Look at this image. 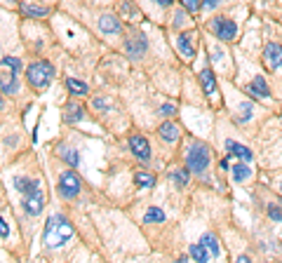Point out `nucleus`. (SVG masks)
Instances as JSON below:
<instances>
[{"mask_svg":"<svg viewBox=\"0 0 282 263\" xmlns=\"http://www.w3.org/2000/svg\"><path fill=\"white\" fill-rule=\"evenodd\" d=\"M70 237H73V226H70L69 218L59 216V214H54V216L47 218V223H45V233H43L45 247L57 249V247L66 245Z\"/></svg>","mask_w":282,"mask_h":263,"instance_id":"nucleus-1","label":"nucleus"},{"mask_svg":"<svg viewBox=\"0 0 282 263\" xmlns=\"http://www.w3.org/2000/svg\"><path fill=\"white\" fill-rule=\"evenodd\" d=\"M54 78V68L52 64H47V61H33V64H28L26 68V80L31 87L35 90H43L47 87Z\"/></svg>","mask_w":282,"mask_h":263,"instance_id":"nucleus-2","label":"nucleus"},{"mask_svg":"<svg viewBox=\"0 0 282 263\" xmlns=\"http://www.w3.org/2000/svg\"><path fill=\"white\" fill-rule=\"evenodd\" d=\"M186 167L193 174H205L210 167V148L205 144H193L186 153Z\"/></svg>","mask_w":282,"mask_h":263,"instance_id":"nucleus-3","label":"nucleus"},{"mask_svg":"<svg viewBox=\"0 0 282 263\" xmlns=\"http://www.w3.org/2000/svg\"><path fill=\"white\" fill-rule=\"evenodd\" d=\"M146 50H148V40L143 33L139 31H132L130 36L125 38V52L130 54V59H139V56L146 54Z\"/></svg>","mask_w":282,"mask_h":263,"instance_id":"nucleus-4","label":"nucleus"},{"mask_svg":"<svg viewBox=\"0 0 282 263\" xmlns=\"http://www.w3.org/2000/svg\"><path fill=\"white\" fill-rule=\"evenodd\" d=\"M80 188H82V183H80L75 172H64L62 176H59V195H62V198L73 200L80 193Z\"/></svg>","mask_w":282,"mask_h":263,"instance_id":"nucleus-5","label":"nucleus"},{"mask_svg":"<svg viewBox=\"0 0 282 263\" xmlns=\"http://www.w3.org/2000/svg\"><path fill=\"white\" fill-rule=\"evenodd\" d=\"M26 198H24V209H26V214L31 216H38L45 207V195H43V188H40V183H35L33 188L28 193H24Z\"/></svg>","mask_w":282,"mask_h":263,"instance_id":"nucleus-6","label":"nucleus"},{"mask_svg":"<svg viewBox=\"0 0 282 263\" xmlns=\"http://www.w3.org/2000/svg\"><path fill=\"white\" fill-rule=\"evenodd\" d=\"M210 28L214 31V36L221 38V40H233V38L238 36L235 21H230V19H226V17H214L210 21Z\"/></svg>","mask_w":282,"mask_h":263,"instance_id":"nucleus-7","label":"nucleus"},{"mask_svg":"<svg viewBox=\"0 0 282 263\" xmlns=\"http://www.w3.org/2000/svg\"><path fill=\"white\" fill-rule=\"evenodd\" d=\"M130 148H132V153L139 158V160H148L150 158V146H148V139L146 136H141V134H134L130 136Z\"/></svg>","mask_w":282,"mask_h":263,"instance_id":"nucleus-8","label":"nucleus"},{"mask_svg":"<svg viewBox=\"0 0 282 263\" xmlns=\"http://www.w3.org/2000/svg\"><path fill=\"white\" fill-rule=\"evenodd\" d=\"M264 61H266V66H268V68H280V66H282V45L273 43V45L266 47Z\"/></svg>","mask_w":282,"mask_h":263,"instance_id":"nucleus-9","label":"nucleus"},{"mask_svg":"<svg viewBox=\"0 0 282 263\" xmlns=\"http://www.w3.org/2000/svg\"><path fill=\"white\" fill-rule=\"evenodd\" d=\"M99 28L104 31V36H118V33L123 31L118 17H113V14H104V17L99 19Z\"/></svg>","mask_w":282,"mask_h":263,"instance_id":"nucleus-10","label":"nucleus"},{"mask_svg":"<svg viewBox=\"0 0 282 263\" xmlns=\"http://www.w3.org/2000/svg\"><path fill=\"white\" fill-rule=\"evenodd\" d=\"M200 82H203V90L207 97H214V94H216V78H214V73H212L210 66H205L203 71H200Z\"/></svg>","mask_w":282,"mask_h":263,"instance_id":"nucleus-11","label":"nucleus"},{"mask_svg":"<svg viewBox=\"0 0 282 263\" xmlns=\"http://www.w3.org/2000/svg\"><path fill=\"white\" fill-rule=\"evenodd\" d=\"M226 148H228V153H230V155L240 158L242 162H249V160H252V151H249L247 146L238 144V141H233V139H228V141H226Z\"/></svg>","mask_w":282,"mask_h":263,"instance_id":"nucleus-12","label":"nucleus"},{"mask_svg":"<svg viewBox=\"0 0 282 263\" xmlns=\"http://www.w3.org/2000/svg\"><path fill=\"white\" fill-rule=\"evenodd\" d=\"M176 47H179V52H181L186 59H193L195 50L191 47V33H179V36H176Z\"/></svg>","mask_w":282,"mask_h":263,"instance_id":"nucleus-13","label":"nucleus"},{"mask_svg":"<svg viewBox=\"0 0 282 263\" xmlns=\"http://www.w3.org/2000/svg\"><path fill=\"white\" fill-rule=\"evenodd\" d=\"M249 94H256V97L266 99V97H271V87L266 85V80L261 75H256L254 80H252V85H249Z\"/></svg>","mask_w":282,"mask_h":263,"instance_id":"nucleus-14","label":"nucleus"},{"mask_svg":"<svg viewBox=\"0 0 282 263\" xmlns=\"http://www.w3.org/2000/svg\"><path fill=\"white\" fill-rule=\"evenodd\" d=\"M188 254H191L193 261H210V259H212L210 249H207L203 242H193V245L188 247Z\"/></svg>","mask_w":282,"mask_h":263,"instance_id":"nucleus-15","label":"nucleus"},{"mask_svg":"<svg viewBox=\"0 0 282 263\" xmlns=\"http://www.w3.org/2000/svg\"><path fill=\"white\" fill-rule=\"evenodd\" d=\"M160 136H162L165 141H176V139L181 136V129H179V125H174V122H162V125H160Z\"/></svg>","mask_w":282,"mask_h":263,"instance_id":"nucleus-16","label":"nucleus"},{"mask_svg":"<svg viewBox=\"0 0 282 263\" xmlns=\"http://www.w3.org/2000/svg\"><path fill=\"white\" fill-rule=\"evenodd\" d=\"M66 87H69V92L73 94V97H85L89 92V87L85 85V82L75 80V78H66Z\"/></svg>","mask_w":282,"mask_h":263,"instance_id":"nucleus-17","label":"nucleus"},{"mask_svg":"<svg viewBox=\"0 0 282 263\" xmlns=\"http://www.w3.org/2000/svg\"><path fill=\"white\" fill-rule=\"evenodd\" d=\"M134 183H137L139 188H153V186H155V176L148 172H137L134 174Z\"/></svg>","mask_w":282,"mask_h":263,"instance_id":"nucleus-18","label":"nucleus"},{"mask_svg":"<svg viewBox=\"0 0 282 263\" xmlns=\"http://www.w3.org/2000/svg\"><path fill=\"white\" fill-rule=\"evenodd\" d=\"M21 14H24V17L40 19V17H47V9H45V7H35V5H28V2H24V5H21Z\"/></svg>","mask_w":282,"mask_h":263,"instance_id":"nucleus-19","label":"nucleus"},{"mask_svg":"<svg viewBox=\"0 0 282 263\" xmlns=\"http://www.w3.org/2000/svg\"><path fill=\"white\" fill-rule=\"evenodd\" d=\"M82 115H85L82 106H75V104L66 106V122H78V120H82Z\"/></svg>","mask_w":282,"mask_h":263,"instance_id":"nucleus-20","label":"nucleus"},{"mask_svg":"<svg viewBox=\"0 0 282 263\" xmlns=\"http://www.w3.org/2000/svg\"><path fill=\"white\" fill-rule=\"evenodd\" d=\"M249 176H252V169L242 162H235V167H233V179H235V181H247Z\"/></svg>","mask_w":282,"mask_h":263,"instance_id":"nucleus-21","label":"nucleus"},{"mask_svg":"<svg viewBox=\"0 0 282 263\" xmlns=\"http://www.w3.org/2000/svg\"><path fill=\"white\" fill-rule=\"evenodd\" d=\"M200 242H203V245L207 247V249H210V254H212V256H219V254H221L219 242H216V237H214V235H210V233H207V235L200 237Z\"/></svg>","mask_w":282,"mask_h":263,"instance_id":"nucleus-22","label":"nucleus"},{"mask_svg":"<svg viewBox=\"0 0 282 263\" xmlns=\"http://www.w3.org/2000/svg\"><path fill=\"white\" fill-rule=\"evenodd\" d=\"M143 221H146V223H162V221H165V211L158 207H150L148 211H146Z\"/></svg>","mask_w":282,"mask_h":263,"instance_id":"nucleus-23","label":"nucleus"},{"mask_svg":"<svg viewBox=\"0 0 282 263\" xmlns=\"http://www.w3.org/2000/svg\"><path fill=\"white\" fill-rule=\"evenodd\" d=\"M188 172H191V169H184V167H181V169H174V172H172V181H174L179 188L188 186Z\"/></svg>","mask_w":282,"mask_h":263,"instance_id":"nucleus-24","label":"nucleus"},{"mask_svg":"<svg viewBox=\"0 0 282 263\" xmlns=\"http://www.w3.org/2000/svg\"><path fill=\"white\" fill-rule=\"evenodd\" d=\"M59 155H62V160H66L69 167H78V164H80V158H78V153H75L73 148H64Z\"/></svg>","mask_w":282,"mask_h":263,"instance_id":"nucleus-25","label":"nucleus"},{"mask_svg":"<svg viewBox=\"0 0 282 263\" xmlns=\"http://www.w3.org/2000/svg\"><path fill=\"white\" fill-rule=\"evenodd\" d=\"M2 66H5V68H9L14 75H19V71H21V61H19V59H14V56H2Z\"/></svg>","mask_w":282,"mask_h":263,"instance_id":"nucleus-26","label":"nucleus"},{"mask_svg":"<svg viewBox=\"0 0 282 263\" xmlns=\"http://www.w3.org/2000/svg\"><path fill=\"white\" fill-rule=\"evenodd\" d=\"M179 2H181L188 12H198V9L203 7V0H179Z\"/></svg>","mask_w":282,"mask_h":263,"instance_id":"nucleus-27","label":"nucleus"},{"mask_svg":"<svg viewBox=\"0 0 282 263\" xmlns=\"http://www.w3.org/2000/svg\"><path fill=\"white\" fill-rule=\"evenodd\" d=\"M174 113H176L174 104H162V106H160V115H165V118H172Z\"/></svg>","mask_w":282,"mask_h":263,"instance_id":"nucleus-28","label":"nucleus"},{"mask_svg":"<svg viewBox=\"0 0 282 263\" xmlns=\"http://www.w3.org/2000/svg\"><path fill=\"white\" fill-rule=\"evenodd\" d=\"M120 7H123L125 12H127V14H130V17H132V19H137V17H139V12H137V9L132 7V2H130V0H123V2H120Z\"/></svg>","mask_w":282,"mask_h":263,"instance_id":"nucleus-29","label":"nucleus"},{"mask_svg":"<svg viewBox=\"0 0 282 263\" xmlns=\"http://www.w3.org/2000/svg\"><path fill=\"white\" fill-rule=\"evenodd\" d=\"M268 216L275 218V221H282V209L278 205H268Z\"/></svg>","mask_w":282,"mask_h":263,"instance_id":"nucleus-30","label":"nucleus"},{"mask_svg":"<svg viewBox=\"0 0 282 263\" xmlns=\"http://www.w3.org/2000/svg\"><path fill=\"white\" fill-rule=\"evenodd\" d=\"M0 235H2V240H7V235H9V230H7V221H5V218L0 221Z\"/></svg>","mask_w":282,"mask_h":263,"instance_id":"nucleus-31","label":"nucleus"},{"mask_svg":"<svg viewBox=\"0 0 282 263\" xmlns=\"http://www.w3.org/2000/svg\"><path fill=\"white\" fill-rule=\"evenodd\" d=\"M216 2H219V0H205L203 5L205 7H216Z\"/></svg>","mask_w":282,"mask_h":263,"instance_id":"nucleus-32","label":"nucleus"},{"mask_svg":"<svg viewBox=\"0 0 282 263\" xmlns=\"http://www.w3.org/2000/svg\"><path fill=\"white\" fill-rule=\"evenodd\" d=\"M155 2H158V5H162V7H167V5H172L174 0H155Z\"/></svg>","mask_w":282,"mask_h":263,"instance_id":"nucleus-33","label":"nucleus"},{"mask_svg":"<svg viewBox=\"0 0 282 263\" xmlns=\"http://www.w3.org/2000/svg\"><path fill=\"white\" fill-rule=\"evenodd\" d=\"M280 188H282V181H280Z\"/></svg>","mask_w":282,"mask_h":263,"instance_id":"nucleus-34","label":"nucleus"}]
</instances>
